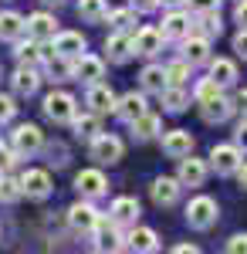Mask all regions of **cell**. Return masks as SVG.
Segmentation results:
<instances>
[{
	"mask_svg": "<svg viewBox=\"0 0 247 254\" xmlns=\"http://www.w3.org/2000/svg\"><path fill=\"white\" fill-rule=\"evenodd\" d=\"M217 217H220V207H217L213 196L200 193L186 203V224H190L193 231H210V227L217 224Z\"/></svg>",
	"mask_w": 247,
	"mask_h": 254,
	"instance_id": "cell-3",
	"label": "cell"
},
{
	"mask_svg": "<svg viewBox=\"0 0 247 254\" xmlns=\"http://www.w3.org/2000/svg\"><path fill=\"white\" fill-rule=\"evenodd\" d=\"M135 14H139V10H135V7H119V10H109V27H112V31H129V34H132V27H135Z\"/></svg>",
	"mask_w": 247,
	"mask_h": 254,
	"instance_id": "cell-35",
	"label": "cell"
},
{
	"mask_svg": "<svg viewBox=\"0 0 247 254\" xmlns=\"http://www.w3.org/2000/svg\"><path fill=\"white\" fill-rule=\"evenodd\" d=\"M129 129H132V136L139 139V142H149V139H156L163 132V119L146 112V116H139L135 122H129Z\"/></svg>",
	"mask_w": 247,
	"mask_h": 254,
	"instance_id": "cell-31",
	"label": "cell"
},
{
	"mask_svg": "<svg viewBox=\"0 0 247 254\" xmlns=\"http://www.w3.org/2000/svg\"><path fill=\"white\" fill-rule=\"evenodd\" d=\"M51 44H55V55H58V58H68V61H75L78 55H85V48H88L85 38H81L78 31H58Z\"/></svg>",
	"mask_w": 247,
	"mask_h": 254,
	"instance_id": "cell-23",
	"label": "cell"
},
{
	"mask_svg": "<svg viewBox=\"0 0 247 254\" xmlns=\"http://www.w3.org/2000/svg\"><path fill=\"white\" fill-rule=\"evenodd\" d=\"M234 176H237V183H241V187H244V190H247V159H244V163H241V170H237V173H234Z\"/></svg>",
	"mask_w": 247,
	"mask_h": 254,
	"instance_id": "cell-49",
	"label": "cell"
},
{
	"mask_svg": "<svg viewBox=\"0 0 247 254\" xmlns=\"http://www.w3.org/2000/svg\"><path fill=\"white\" fill-rule=\"evenodd\" d=\"M163 10H176V7H186V0H159Z\"/></svg>",
	"mask_w": 247,
	"mask_h": 254,
	"instance_id": "cell-48",
	"label": "cell"
},
{
	"mask_svg": "<svg viewBox=\"0 0 247 254\" xmlns=\"http://www.w3.org/2000/svg\"><path fill=\"white\" fill-rule=\"evenodd\" d=\"M75 190L81 196H88V200H98V196L109 193V180H105V173L102 170H81V173L75 176Z\"/></svg>",
	"mask_w": 247,
	"mask_h": 254,
	"instance_id": "cell-13",
	"label": "cell"
},
{
	"mask_svg": "<svg viewBox=\"0 0 247 254\" xmlns=\"http://www.w3.org/2000/svg\"><path fill=\"white\" fill-rule=\"evenodd\" d=\"M10 146L17 149L20 159L38 156L41 149H44V132H41V126H34V122H20L17 129L10 132Z\"/></svg>",
	"mask_w": 247,
	"mask_h": 254,
	"instance_id": "cell-4",
	"label": "cell"
},
{
	"mask_svg": "<svg viewBox=\"0 0 247 254\" xmlns=\"http://www.w3.org/2000/svg\"><path fill=\"white\" fill-rule=\"evenodd\" d=\"M85 105L98 112V116H115V105H119V95H115L112 88L105 85V81H95V85H88V92H85Z\"/></svg>",
	"mask_w": 247,
	"mask_h": 254,
	"instance_id": "cell-11",
	"label": "cell"
},
{
	"mask_svg": "<svg viewBox=\"0 0 247 254\" xmlns=\"http://www.w3.org/2000/svg\"><path fill=\"white\" fill-rule=\"evenodd\" d=\"M129 251H139V254L159 251V234L152 227H132L129 231Z\"/></svg>",
	"mask_w": 247,
	"mask_h": 254,
	"instance_id": "cell-30",
	"label": "cell"
},
{
	"mask_svg": "<svg viewBox=\"0 0 247 254\" xmlns=\"http://www.w3.org/2000/svg\"><path fill=\"white\" fill-rule=\"evenodd\" d=\"M20 187H24V196L27 200H48L51 190H55L48 170H27V173H20Z\"/></svg>",
	"mask_w": 247,
	"mask_h": 254,
	"instance_id": "cell-12",
	"label": "cell"
},
{
	"mask_svg": "<svg viewBox=\"0 0 247 254\" xmlns=\"http://www.w3.org/2000/svg\"><path fill=\"white\" fill-rule=\"evenodd\" d=\"M163 31L159 27H152V24H146V27H139L132 34V48L135 55H142V58H156L159 51H163Z\"/></svg>",
	"mask_w": 247,
	"mask_h": 254,
	"instance_id": "cell-16",
	"label": "cell"
},
{
	"mask_svg": "<svg viewBox=\"0 0 247 254\" xmlns=\"http://www.w3.org/2000/svg\"><path fill=\"white\" fill-rule=\"evenodd\" d=\"M234 20H237L241 27H247V0H237V7H234Z\"/></svg>",
	"mask_w": 247,
	"mask_h": 254,
	"instance_id": "cell-46",
	"label": "cell"
},
{
	"mask_svg": "<svg viewBox=\"0 0 247 254\" xmlns=\"http://www.w3.org/2000/svg\"><path fill=\"white\" fill-rule=\"evenodd\" d=\"M234 105H237V112H244V116H247V88H241V92H237Z\"/></svg>",
	"mask_w": 247,
	"mask_h": 254,
	"instance_id": "cell-47",
	"label": "cell"
},
{
	"mask_svg": "<svg viewBox=\"0 0 247 254\" xmlns=\"http://www.w3.org/2000/svg\"><path fill=\"white\" fill-rule=\"evenodd\" d=\"M129 7H135L139 14H149V10H159V0H129Z\"/></svg>",
	"mask_w": 247,
	"mask_h": 254,
	"instance_id": "cell-45",
	"label": "cell"
},
{
	"mask_svg": "<svg viewBox=\"0 0 247 254\" xmlns=\"http://www.w3.org/2000/svg\"><path fill=\"white\" fill-rule=\"evenodd\" d=\"M71 78L75 81H85V85H95V81L105 78V61L98 58V55H78L71 61Z\"/></svg>",
	"mask_w": 247,
	"mask_h": 254,
	"instance_id": "cell-10",
	"label": "cell"
},
{
	"mask_svg": "<svg viewBox=\"0 0 247 254\" xmlns=\"http://www.w3.org/2000/svg\"><path fill=\"white\" fill-rule=\"evenodd\" d=\"M200 24H203V34H207V38H213V34H220V31H224L220 10H213V14H203V17H200Z\"/></svg>",
	"mask_w": 247,
	"mask_h": 254,
	"instance_id": "cell-41",
	"label": "cell"
},
{
	"mask_svg": "<svg viewBox=\"0 0 247 254\" xmlns=\"http://www.w3.org/2000/svg\"><path fill=\"white\" fill-rule=\"evenodd\" d=\"M58 31H61V27H58L55 14H48V10H34V14H27V34H31V38L55 41Z\"/></svg>",
	"mask_w": 247,
	"mask_h": 254,
	"instance_id": "cell-25",
	"label": "cell"
},
{
	"mask_svg": "<svg viewBox=\"0 0 247 254\" xmlns=\"http://www.w3.org/2000/svg\"><path fill=\"white\" fill-rule=\"evenodd\" d=\"M14 58H17V64H34V68H41V64H48V61L55 58V44L24 34L17 41V48H14Z\"/></svg>",
	"mask_w": 247,
	"mask_h": 254,
	"instance_id": "cell-1",
	"label": "cell"
},
{
	"mask_svg": "<svg viewBox=\"0 0 247 254\" xmlns=\"http://www.w3.org/2000/svg\"><path fill=\"white\" fill-rule=\"evenodd\" d=\"M180 58H186L193 68H196V64H210V58H213V55H210V38L193 31L186 41H180Z\"/></svg>",
	"mask_w": 247,
	"mask_h": 254,
	"instance_id": "cell-15",
	"label": "cell"
},
{
	"mask_svg": "<svg viewBox=\"0 0 247 254\" xmlns=\"http://www.w3.org/2000/svg\"><path fill=\"white\" fill-rule=\"evenodd\" d=\"M210 78L217 81L220 88H230V85H237V61L230 58H210Z\"/></svg>",
	"mask_w": 247,
	"mask_h": 254,
	"instance_id": "cell-28",
	"label": "cell"
},
{
	"mask_svg": "<svg viewBox=\"0 0 247 254\" xmlns=\"http://www.w3.org/2000/svg\"><path fill=\"white\" fill-rule=\"evenodd\" d=\"M180 163V170H176V176H180V183L183 187H203V180H207L210 173V166H207V159H200V156H183V159H176Z\"/></svg>",
	"mask_w": 247,
	"mask_h": 254,
	"instance_id": "cell-17",
	"label": "cell"
},
{
	"mask_svg": "<svg viewBox=\"0 0 247 254\" xmlns=\"http://www.w3.org/2000/svg\"><path fill=\"white\" fill-rule=\"evenodd\" d=\"M98 112H92V109H88V112H78L75 119H71V129H75V136L78 139H88V142H92V139L98 136V132H102V122H98Z\"/></svg>",
	"mask_w": 247,
	"mask_h": 254,
	"instance_id": "cell-32",
	"label": "cell"
},
{
	"mask_svg": "<svg viewBox=\"0 0 247 254\" xmlns=\"http://www.w3.org/2000/svg\"><path fill=\"white\" fill-rule=\"evenodd\" d=\"M41 3H44V7H61L64 0H41Z\"/></svg>",
	"mask_w": 247,
	"mask_h": 254,
	"instance_id": "cell-51",
	"label": "cell"
},
{
	"mask_svg": "<svg viewBox=\"0 0 247 254\" xmlns=\"http://www.w3.org/2000/svg\"><path fill=\"white\" fill-rule=\"evenodd\" d=\"M17 149L14 146H7V142H0V173H14V166H17Z\"/></svg>",
	"mask_w": 247,
	"mask_h": 254,
	"instance_id": "cell-38",
	"label": "cell"
},
{
	"mask_svg": "<svg viewBox=\"0 0 247 254\" xmlns=\"http://www.w3.org/2000/svg\"><path fill=\"white\" fill-rule=\"evenodd\" d=\"M186 10H190V14H196V17H203V14L220 10V0H186Z\"/></svg>",
	"mask_w": 247,
	"mask_h": 254,
	"instance_id": "cell-39",
	"label": "cell"
},
{
	"mask_svg": "<svg viewBox=\"0 0 247 254\" xmlns=\"http://www.w3.org/2000/svg\"><path fill=\"white\" fill-rule=\"evenodd\" d=\"M95 248L98 251H122V248H129V237L122 234V227L115 224L112 217H102V224L95 227Z\"/></svg>",
	"mask_w": 247,
	"mask_h": 254,
	"instance_id": "cell-9",
	"label": "cell"
},
{
	"mask_svg": "<svg viewBox=\"0 0 247 254\" xmlns=\"http://www.w3.org/2000/svg\"><path fill=\"white\" fill-rule=\"evenodd\" d=\"M227 251L230 254H247V234H234L227 241Z\"/></svg>",
	"mask_w": 247,
	"mask_h": 254,
	"instance_id": "cell-43",
	"label": "cell"
},
{
	"mask_svg": "<svg viewBox=\"0 0 247 254\" xmlns=\"http://www.w3.org/2000/svg\"><path fill=\"white\" fill-rule=\"evenodd\" d=\"M105 55H109L112 64H125V61L135 55L132 34H129V31H112V34L105 38Z\"/></svg>",
	"mask_w": 247,
	"mask_h": 254,
	"instance_id": "cell-20",
	"label": "cell"
},
{
	"mask_svg": "<svg viewBox=\"0 0 247 254\" xmlns=\"http://www.w3.org/2000/svg\"><path fill=\"white\" fill-rule=\"evenodd\" d=\"M68 224H71V231L75 234H95V227L102 224V214L95 210V203L88 200V196H81L78 203H71L68 207Z\"/></svg>",
	"mask_w": 247,
	"mask_h": 254,
	"instance_id": "cell-5",
	"label": "cell"
},
{
	"mask_svg": "<svg viewBox=\"0 0 247 254\" xmlns=\"http://www.w3.org/2000/svg\"><path fill=\"white\" fill-rule=\"evenodd\" d=\"M149 112V102H146V92H125V95L119 98V105H115V119L119 122H135L139 116H146Z\"/></svg>",
	"mask_w": 247,
	"mask_h": 254,
	"instance_id": "cell-14",
	"label": "cell"
},
{
	"mask_svg": "<svg viewBox=\"0 0 247 254\" xmlns=\"http://www.w3.org/2000/svg\"><path fill=\"white\" fill-rule=\"evenodd\" d=\"M27 34V17L17 14V10H0V41H14Z\"/></svg>",
	"mask_w": 247,
	"mask_h": 254,
	"instance_id": "cell-26",
	"label": "cell"
},
{
	"mask_svg": "<svg viewBox=\"0 0 247 254\" xmlns=\"http://www.w3.org/2000/svg\"><path fill=\"white\" fill-rule=\"evenodd\" d=\"M78 17L88 24H102L109 17V0H78Z\"/></svg>",
	"mask_w": 247,
	"mask_h": 254,
	"instance_id": "cell-33",
	"label": "cell"
},
{
	"mask_svg": "<svg viewBox=\"0 0 247 254\" xmlns=\"http://www.w3.org/2000/svg\"><path fill=\"white\" fill-rule=\"evenodd\" d=\"M10 88H14V95L31 98L41 88V71L34 64H17V71L10 75Z\"/></svg>",
	"mask_w": 247,
	"mask_h": 254,
	"instance_id": "cell-22",
	"label": "cell"
},
{
	"mask_svg": "<svg viewBox=\"0 0 247 254\" xmlns=\"http://www.w3.org/2000/svg\"><path fill=\"white\" fill-rule=\"evenodd\" d=\"M20 196H24L20 176H14V173H0V203H3V207H7V203H17Z\"/></svg>",
	"mask_w": 247,
	"mask_h": 254,
	"instance_id": "cell-34",
	"label": "cell"
},
{
	"mask_svg": "<svg viewBox=\"0 0 247 254\" xmlns=\"http://www.w3.org/2000/svg\"><path fill=\"white\" fill-rule=\"evenodd\" d=\"M190 71H193V64L186 58H176L166 64V75H170V85H186V78H190Z\"/></svg>",
	"mask_w": 247,
	"mask_h": 254,
	"instance_id": "cell-37",
	"label": "cell"
},
{
	"mask_svg": "<svg viewBox=\"0 0 247 254\" xmlns=\"http://www.w3.org/2000/svg\"><path fill=\"white\" fill-rule=\"evenodd\" d=\"M220 92H224V88H220V85L207 75V78H200L196 85H193V102H196V105H203V102H210V98L220 95Z\"/></svg>",
	"mask_w": 247,
	"mask_h": 254,
	"instance_id": "cell-36",
	"label": "cell"
},
{
	"mask_svg": "<svg viewBox=\"0 0 247 254\" xmlns=\"http://www.w3.org/2000/svg\"><path fill=\"white\" fill-rule=\"evenodd\" d=\"M159 102H163V112H173V116H180V112L190 105L186 85H166V88L159 92Z\"/></svg>",
	"mask_w": 247,
	"mask_h": 254,
	"instance_id": "cell-29",
	"label": "cell"
},
{
	"mask_svg": "<svg viewBox=\"0 0 247 254\" xmlns=\"http://www.w3.org/2000/svg\"><path fill=\"white\" fill-rule=\"evenodd\" d=\"M173 251H176V254H196L200 248H196V244H176Z\"/></svg>",
	"mask_w": 247,
	"mask_h": 254,
	"instance_id": "cell-50",
	"label": "cell"
},
{
	"mask_svg": "<svg viewBox=\"0 0 247 254\" xmlns=\"http://www.w3.org/2000/svg\"><path fill=\"white\" fill-rule=\"evenodd\" d=\"M163 153L170 159H183L193 153V136L186 129H170V132H163Z\"/></svg>",
	"mask_w": 247,
	"mask_h": 254,
	"instance_id": "cell-24",
	"label": "cell"
},
{
	"mask_svg": "<svg viewBox=\"0 0 247 254\" xmlns=\"http://www.w3.org/2000/svg\"><path fill=\"white\" fill-rule=\"evenodd\" d=\"M14 116H17V102H14V95H3V92H0V126L14 122Z\"/></svg>",
	"mask_w": 247,
	"mask_h": 254,
	"instance_id": "cell-40",
	"label": "cell"
},
{
	"mask_svg": "<svg viewBox=\"0 0 247 254\" xmlns=\"http://www.w3.org/2000/svg\"><path fill=\"white\" fill-rule=\"evenodd\" d=\"M234 112H237V105H234V98H227L224 92H220V95H213L210 102H203V105H200V116L207 119L210 126H220V122H227Z\"/></svg>",
	"mask_w": 247,
	"mask_h": 254,
	"instance_id": "cell-21",
	"label": "cell"
},
{
	"mask_svg": "<svg viewBox=\"0 0 247 254\" xmlns=\"http://www.w3.org/2000/svg\"><path fill=\"white\" fill-rule=\"evenodd\" d=\"M88 153H92V159H95V163L112 166V163H119V159H122L125 146H122V139L112 136V132H98V136L88 142Z\"/></svg>",
	"mask_w": 247,
	"mask_h": 254,
	"instance_id": "cell-8",
	"label": "cell"
},
{
	"mask_svg": "<svg viewBox=\"0 0 247 254\" xmlns=\"http://www.w3.org/2000/svg\"><path fill=\"white\" fill-rule=\"evenodd\" d=\"M234 51H237V58L247 61V27H241V31L234 34Z\"/></svg>",
	"mask_w": 247,
	"mask_h": 254,
	"instance_id": "cell-42",
	"label": "cell"
},
{
	"mask_svg": "<svg viewBox=\"0 0 247 254\" xmlns=\"http://www.w3.org/2000/svg\"><path fill=\"white\" fill-rule=\"evenodd\" d=\"M41 109H44V116L51 119L55 126H71V119L78 116V102L71 92H48Z\"/></svg>",
	"mask_w": 247,
	"mask_h": 254,
	"instance_id": "cell-2",
	"label": "cell"
},
{
	"mask_svg": "<svg viewBox=\"0 0 247 254\" xmlns=\"http://www.w3.org/2000/svg\"><path fill=\"white\" fill-rule=\"evenodd\" d=\"M139 214H142V207H139L135 196H115L112 207H109V217H112L119 227H135L139 224Z\"/></svg>",
	"mask_w": 247,
	"mask_h": 254,
	"instance_id": "cell-18",
	"label": "cell"
},
{
	"mask_svg": "<svg viewBox=\"0 0 247 254\" xmlns=\"http://www.w3.org/2000/svg\"><path fill=\"white\" fill-rule=\"evenodd\" d=\"M149 190H152V203H156V207H173V203L180 200L183 183H180V176H156Z\"/></svg>",
	"mask_w": 247,
	"mask_h": 254,
	"instance_id": "cell-19",
	"label": "cell"
},
{
	"mask_svg": "<svg viewBox=\"0 0 247 254\" xmlns=\"http://www.w3.org/2000/svg\"><path fill=\"white\" fill-rule=\"evenodd\" d=\"M234 142H237V146H241V149L247 153V116L241 119V122H237V132H234Z\"/></svg>",
	"mask_w": 247,
	"mask_h": 254,
	"instance_id": "cell-44",
	"label": "cell"
},
{
	"mask_svg": "<svg viewBox=\"0 0 247 254\" xmlns=\"http://www.w3.org/2000/svg\"><path fill=\"white\" fill-rule=\"evenodd\" d=\"M241 163H244V149H241L237 142H217V146L210 149V166H213L220 176L237 173Z\"/></svg>",
	"mask_w": 247,
	"mask_h": 254,
	"instance_id": "cell-6",
	"label": "cell"
},
{
	"mask_svg": "<svg viewBox=\"0 0 247 254\" xmlns=\"http://www.w3.org/2000/svg\"><path fill=\"white\" fill-rule=\"evenodd\" d=\"M139 85H142L146 95H159V92L170 85V75H166L163 64H146V68L139 71Z\"/></svg>",
	"mask_w": 247,
	"mask_h": 254,
	"instance_id": "cell-27",
	"label": "cell"
},
{
	"mask_svg": "<svg viewBox=\"0 0 247 254\" xmlns=\"http://www.w3.org/2000/svg\"><path fill=\"white\" fill-rule=\"evenodd\" d=\"M163 38L166 41H186L196 31V20L190 17V10L186 7H176V10H166V17H163Z\"/></svg>",
	"mask_w": 247,
	"mask_h": 254,
	"instance_id": "cell-7",
	"label": "cell"
}]
</instances>
